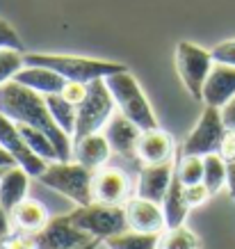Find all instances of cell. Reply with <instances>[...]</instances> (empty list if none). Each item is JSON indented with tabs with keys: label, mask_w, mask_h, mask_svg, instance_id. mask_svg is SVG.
<instances>
[{
	"label": "cell",
	"mask_w": 235,
	"mask_h": 249,
	"mask_svg": "<svg viewBox=\"0 0 235 249\" xmlns=\"http://www.w3.org/2000/svg\"><path fill=\"white\" fill-rule=\"evenodd\" d=\"M9 169V167H7ZM7 169H0V181H2V176H5V172H7Z\"/></svg>",
	"instance_id": "cell-40"
},
{
	"label": "cell",
	"mask_w": 235,
	"mask_h": 249,
	"mask_svg": "<svg viewBox=\"0 0 235 249\" xmlns=\"http://www.w3.org/2000/svg\"><path fill=\"white\" fill-rule=\"evenodd\" d=\"M226 185L231 196L235 199V162H226Z\"/></svg>",
	"instance_id": "cell-37"
},
{
	"label": "cell",
	"mask_w": 235,
	"mask_h": 249,
	"mask_svg": "<svg viewBox=\"0 0 235 249\" xmlns=\"http://www.w3.org/2000/svg\"><path fill=\"white\" fill-rule=\"evenodd\" d=\"M103 135L107 137L114 153H119L123 158H133L137 151V142H139L142 130L137 128L128 117H123L121 112H114L112 119L107 121Z\"/></svg>",
	"instance_id": "cell-16"
},
{
	"label": "cell",
	"mask_w": 235,
	"mask_h": 249,
	"mask_svg": "<svg viewBox=\"0 0 235 249\" xmlns=\"http://www.w3.org/2000/svg\"><path fill=\"white\" fill-rule=\"evenodd\" d=\"M221 119L228 130H235V98H231L226 106L221 107Z\"/></svg>",
	"instance_id": "cell-35"
},
{
	"label": "cell",
	"mask_w": 235,
	"mask_h": 249,
	"mask_svg": "<svg viewBox=\"0 0 235 249\" xmlns=\"http://www.w3.org/2000/svg\"><path fill=\"white\" fill-rule=\"evenodd\" d=\"M62 96L67 98V101H71L73 106H80L84 101V96H87V85L84 83H73V80H68L67 87L62 89Z\"/></svg>",
	"instance_id": "cell-33"
},
{
	"label": "cell",
	"mask_w": 235,
	"mask_h": 249,
	"mask_svg": "<svg viewBox=\"0 0 235 249\" xmlns=\"http://www.w3.org/2000/svg\"><path fill=\"white\" fill-rule=\"evenodd\" d=\"M9 217H12V222H14L16 231H21V233H30V235L39 233V231L50 222L46 206L39 204L37 199H23L21 204L9 213Z\"/></svg>",
	"instance_id": "cell-19"
},
{
	"label": "cell",
	"mask_w": 235,
	"mask_h": 249,
	"mask_svg": "<svg viewBox=\"0 0 235 249\" xmlns=\"http://www.w3.org/2000/svg\"><path fill=\"white\" fill-rule=\"evenodd\" d=\"M0 146L7 149V151L14 156L16 165L23 167L32 178H39V176L46 172V167H48V162H46L44 158H39L37 153L28 146V142L23 140L16 121H12L2 112H0Z\"/></svg>",
	"instance_id": "cell-9"
},
{
	"label": "cell",
	"mask_w": 235,
	"mask_h": 249,
	"mask_svg": "<svg viewBox=\"0 0 235 249\" xmlns=\"http://www.w3.org/2000/svg\"><path fill=\"white\" fill-rule=\"evenodd\" d=\"M25 67V53L16 48H0V85L14 80V76Z\"/></svg>",
	"instance_id": "cell-28"
},
{
	"label": "cell",
	"mask_w": 235,
	"mask_h": 249,
	"mask_svg": "<svg viewBox=\"0 0 235 249\" xmlns=\"http://www.w3.org/2000/svg\"><path fill=\"white\" fill-rule=\"evenodd\" d=\"M110 153H112V146H110V142H107V137L103 133H94V135H87L83 140L73 142L76 162L84 165L91 172H99L101 167H105L107 160H110Z\"/></svg>",
	"instance_id": "cell-17"
},
{
	"label": "cell",
	"mask_w": 235,
	"mask_h": 249,
	"mask_svg": "<svg viewBox=\"0 0 235 249\" xmlns=\"http://www.w3.org/2000/svg\"><path fill=\"white\" fill-rule=\"evenodd\" d=\"M213 67L215 60L210 51H205L192 41H181L176 46V71H178V76H181L183 85L190 91L192 98H197V101L203 98L205 78Z\"/></svg>",
	"instance_id": "cell-7"
},
{
	"label": "cell",
	"mask_w": 235,
	"mask_h": 249,
	"mask_svg": "<svg viewBox=\"0 0 235 249\" xmlns=\"http://www.w3.org/2000/svg\"><path fill=\"white\" fill-rule=\"evenodd\" d=\"M219 156L226 162H235V130L226 128V135H224L221 146H219Z\"/></svg>",
	"instance_id": "cell-34"
},
{
	"label": "cell",
	"mask_w": 235,
	"mask_h": 249,
	"mask_svg": "<svg viewBox=\"0 0 235 249\" xmlns=\"http://www.w3.org/2000/svg\"><path fill=\"white\" fill-rule=\"evenodd\" d=\"M46 103H48V110L53 114L55 124L60 126L64 133H67L71 140H73V133H76V117H78V106H73L71 101L62 96V94H50L46 96Z\"/></svg>",
	"instance_id": "cell-22"
},
{
	"label": "cell",
	"mask_w": 235,
	"mask_h": 249,
	"mask_svg": "<svg viewBox=\"0 0 235 249\" xmlns=\"http://www.w3.org/2000/svg\"><path fill=\"white\" fill-rule=\"evenodd\" d=\"M210 53H213L215 62H219V64H228V67H235V39H226V41L217 44Z\"/></svg>",
	"instance_id": "cell-30"
},
{
	"label": "cell",
	"mask_w": 235,
	"mask_h": 249,
	"mask_svg": "<svg viewBox=\"0 0 235 249\" xmlns=\"http://www.w3.org/2000/svg\"><path fill=\"white\" fill-rule=\"evenodd\" d=\"M0 112L16 121L18 126H32L46 133L57 149L60 162L73 160V140L55 124L44 94L30 87H23L16 80H9V83L0 85Z\"/></svg>",
	"instance_id": "cell-1"
},
{
	"label": "cell",
	"mask_w": 235,
	"mask_h": 249,
	"mask_svg": "<svg viewBox=\"0 0 235 249\" xmlns=\"http://www.w3.org/2000/svg\"><path fill=\"white\" fill-rule=\"evenodd\" d=\"M28 185H30V174L23 167L14 165L9 167L2 181H0V204L5 206V211L12 213L23 199H28Z\"/></svg>",
	"instance_id": "cell-20"
},
{
	"label": "cell",
	"mask_w": 235,
	"mask_h": 249,
	"mask_svg": "<svg viewBox=\"0 0 235 249\" xmlns=\"http://www.w3.org/2000/svg\"><path fill=\"white\" fill-rule=\"evenodd\" d=\"M9 213L5 211V206L0 204V242L5 240V238H9L12 235V227H9Z\"/></svg>",
	"instance_id": "cell-36"
},
{
	"label": "cell",
	"mask_w": 235,
	"mask_h": 249,
	"mask_svg": "<svg viewBox=\"0 0 235 249\" xmlns=\"http://www.w3.org/2000/svg\"><path fill=\"white\" fill-rule=\"evenodd\" d=\"M32 238H34L37 249H80L84 245H89L91 240H96L89 233H84L78 227H73L68 215L50 217V222Z\"/></svg>",
	"instance_id": "cell-10"
},
{
	"label": "cell",
	"mask_w": 235,
	"mask_h": 249,
	"mask_svg": "<svg viewBox=\"0 0 235 249\" xmlns=\"http://www.w3.org/2000/svg\"><path fill=\"white\" fill-rule=\"evenodd\" d=\"M224 135H226V126H224V119H221V110L205 106L194 130L185 137L181 151L185 156H201V158L210 156V153H219Z\"/></svg>",
	"instance_id": "cell-8"
},
{
	"label": "cell",
	"mask_w": 235,
	"mask_h": 249,
	"mask_svg": "<svg viewBox=\"0 0 235 249\" xmlns=\"http://www.w3.org/2000/svg\"><path fill=\"white\" fill-rule=\"evenodd\" d=\"M183 195H185V201L190 208H197V206L205 204L210 199V190L205 188L203 183H197V185H183Z\"/></svg>",
	"instance_id": "cell-29"
},
{
	"label": "cell",
	"mask_w": 235,
	"mask_h": 249,
	"mask_svg": "<svg viewBox=\"0 0 235 249\" xmlns=\"http://www.w3.org/2000/svg\"><path fill=\"white\" fill-rule=\"evenodd\" d=\"M68 219L73 227L89 233L96 240H107L112 235L128 231L126 206H107L94 201L89 206H78L76 211L68 213Z\"/></svg>",
	"instance_id": "cell-6"
},
{
	"label": "cell",
	"mask_w": 235,
	"mask_h": 249,
	"mask_svg": "<svg viewBox=\"0 0 235 249\" xmlns=\"http://www.w3.org/2000/svg\"><path fill=\"white\" fill-rule=\"evenodd\" d=\"M39 183L55 192H62L78 206L94 204V192H91L94 172L80 162H60V160L48 162L46 172L39 176Z\"/></svg>",
	"instance_id": "cell-4"
},
{
	"label": "cell",
	"mask_w": 235,
	"mask_h": 249,
	"mask_svg": "<svg viewBox=\"0 0 235 249\" xmlns=\"http://www.w3.org/2000/svg\"><path fill=\"white\" fill-rule=\"evenodd\" d=\"M0 48L23 51V41H21V37H18V32H16L5 18H0Z\"/></svg>",
	"instance_id": "cell-31"
},
{
	"label": "cell",
	"mask_w": 235,
	"mask_h": 249,
	"mask_svg": "<svg viewBox=\"0 0 235 249\" xmlns=\"http://www.w3.org/2000/svg\"><path fill=\"white\" fill-rule=\"evenodd\" d=\"M130 181L126 172L119 167H101L99 172H94V183H91V192H94V201L96 204L107 206H121L128 199Z\"/></svg>",
	"instance_id": "cell-11"
},
{
	"label": "cell",
	"mask_w": 235,
	"mask_h": 249,
	"mask_svg": "<svg viewBox=\"0 0 235 249\" xmlns=\"http://www.w3.org/2000/svg\"><path fill=\"white\" fill-rule=\"evenodd\" d=\"M14 165H16L14 156H12L7 149H2V146H0V169H7V167H14Z\"/></svg>",
	"instance_id": "cell-38"
},
{
	"label": "cell",
	"mask_w": 235,
	"mask_h": 249,
	"mask_svg": "<svg viewBox=\"0 0 235 249\" xmlns=\"http://www.w3.org/2000/svg\"><path fill=\"white\" fill-rule=\"evenodd\" d=\"M126 217H128L130 231H139V233H162L167 224H165V213L162 206L142 196L128 199L126 201Z\"/></svg>",
	"instance_id": "cell-12"
},
{
	"label": "cell",
	"mask_w": 235,
	"mask_h": 249,
	"mask_svg": "<svg viewBox=\"0 0 235 249\" xmlns=\"http://www.w3.org/2000/svg\"><path fill=\"white\" fill-rule=\"evenodd\" d=\"M162 213H165V224L167 229H176L183 227V222L187 217V211L190 206L185 201V195H183V181L181 176L174 172V178H171V185H169L167 195L162 199Z\"/></svg>",
	"instance_id": "cell-21"
},
{
	"label": "cell",
	"mask_w": 235,
	"mask_h": 249,
	"mask_svg": "<svg viewBox=\"0 0 235 249\" xmlns=\"http://www.w3.org/2000/svg\"><path fill=\"white\" fill-rule=\"evenodd\" d=\"M16 83H21L23 87H30V89L50 96V94H62V89L67 87V78H62L60 73H55L53 69H44V67H23L18 73L14 76Z\"/></svg>",
	"instance_id": "cell-18"
},
{
	"label": "cell",
	"mask_w": 235,
	"mask_h": 249,
	"mask_svg": "<svg viewBox=\"0 0 235 249\" xmlns=\"http://www.w3.org/2000/svg\"><path fill=\"white\" fill-rule=\"evenodd\" d=\"M203 185L210 190V195H217L226 185V160L219 153L203 156Z\"/></svg>",
	"instance_id": "cell-25"
},
{
	"label": "cell",
	"mask_w": 235,
	"mask_h": 249,
	"mask_svg": "<svg viewBox=\"0 0 235 249\" xmlns=\"http://www.w3.org/2000/svg\"><path fill=\"white\" fill-rule=\"evenodd\" d=\"M105 83L110 87V94H112L114 103H117V107H119V112L123 117H128L139 130L158 128V119H155V114H153L151 106L146 101L144 91H142L137 78L130 73L128 69L114 73V76H107Z\"/></svg>",
	"instance_id": "cell-3"
},
{
	"label": "cell",
	"mask_w": 235,
	"mask_h": 249,
	"mask_svg": "<svg viewBox=\"0 0 235 249\" xmlns=\"http://www.w3.org/2000/svg\"><path fill=\"white\" fill-rule=\"evenodd\" d=\"M135 158L142 165H162L176 158V142L174 137L160 128L142 130L139 142H137Z\"/></svg>",
	"instance_id": "cell-13"
},
{
	"label": "cell",
	"mask_w": 235,
	"mask_h": 249,
	"mask_svg": "<svg viewBox=\"0 0 235 249\" xmlns=\"http://www.w3.org/2000/svg\"><path fill=\"white\" fill-rule=\"evenodd\" d=\"M99 242L101 240H91L89 245H84V247H80V249H96V247H99Z\"/></svg>",
	"instance_id": "cell-39"
},
{
	"label": "cell",
	"mask_w": 235,
	"mask_h": 249,
	"mask_svg": "<svg viewBox=\"0 0 235 249\" xmlns=\"http://www.w3.org/2000/svg\"><path fill=\"white\" fill-rule=\"evenodd\" d=\"M16 126H18V124H16ZM18 130H21L23 140L28 142V146L37 153L39 158H44L46 162H57V160H60L55 144L50 142V137L46 135V133H41V130H37V128H32V126H18Z\"/></svg>",
	"instance_id": "cell-24"
},
{
	"label": "cell",
	"mask_w": 235,
	"mask_h": 249,
	"mask_svg": "<svg viewBox=\"0 0 235 249\" xmlns=\"http://www.w3.org/2000/svg\"><path fill=\"white\" fill-rule=\"evenodd\" d=\"M231 98H235V67L215 62V67L210 69V73L205 78L203 98L201 101L205 106L221 110Z\"/></svg>",
	"instance_id": "cell-15"
},
{
	"label": "cell",
	"mask_w": 235,
	"mask_h": 249,
	"mask_svg": "<svg viewBox=\"0 0 235 249\" xmlns=\"http://www.w3.org/2000/svg\"><path fill=\"white\" fill-rule=\"evenodd\" d=\"M176 174L181 176L183 185L203 183V158L201 156H185L181 151V160L176 162Z\"/></svg>",
	"instance_id": "cell-27"
},
{
	"label": "cell",
	"mask_w": 235,
	"mask_h": 249,
	"mask_svg": "<svg viewBox=\"0 0 235 249\" xmlns=\"http://www.w3.org/2000/svg\"><path fill=\"white\" fill-rule=\"evenodd\" d=\"M114 98L110 94L105 78L91 80L87 85V96L78 106V117H76V133H73V142L83 140L87 135L101 133L107 126V121L114 114Z\"/></svg>",
	"instance_id": "cell-5"
},
{
	"label": "cell",
	"mask_w": 235,
	"mask_h": 249,
	"mask_svg": "<svg viewBox=\"0 0 235 249\" xmlns=\"http://www.w3.org/2000/svg\"><path fill=\"white\" fill-rule=\"evenodd\" d=\"M158 249H201V242H199L197 233L187 227H176L162 231Z\"/></svg>",
	"instance_id": "cell-26"
},
{
	"label": "cell",
	"mask_w": 235,
	"mask_h": 249,
	"mask_svg": "<svg viewBox=\"0 0 235 249\" xmlns=\"http://www.w3.org/2000/svg\"><path fill=\"white\" fill-rule=\"evenodd\" d=\"M25 67H44L53 69L67 80L89 85L91 80L114 76L119 71H126V64L105 60H91V57H78V55H50V53H25Z\"/></svg>",
	"instance_id": "cell-2"
},
{
	"label": "cell",
	"mask_w": 235,
	"mask_h": 249,
	"mask_svg": "<svg viewBox=\"0 0 235 249\" xmlns=\"http://www.w3.org/2000/svg\"><path fill=\"white\" fill-rule=\"evenodd\" d=\"M0 249H37V245H34V238L30 233L16 231V233H12L9 238L0 242Z\"/></svg>",
	"instance_id": "cell-32"
},
{
	"label": "cell",
	"mask_w": 235,
	"mask_h": 249,
	"mask_svg": "<svg viewBox=\"0 0 235 249\" xmlns=\"http://www.w3.org/2000/svg\"><path fill=\"white\" fill-rule=\"evenodd\" d=\"M176 172V158L162 165H144L139 172V183H137V196L162 204V199L167 195L171 178Z\"/></svg>",
	"instance_id": "cell-14"
},
{
	"label": "cell",
	"mask_w": 235,
	"mask_h": 249,
	"mask_svg": "<svg viewBox=\"0 0 235 249\" xmlns=\"http://www.w3.org/2000/svg\"><path fill=\"white\" fill-rule=\"evenodd\" d=\"M162 233H139V231H123L119 235H112L103 240L107 249H158Z\"/></svg>",
	"instance_id": "cell-23"
}]
</instances>
